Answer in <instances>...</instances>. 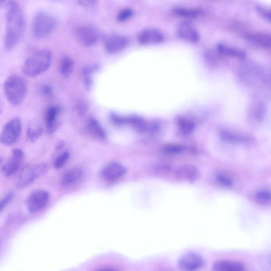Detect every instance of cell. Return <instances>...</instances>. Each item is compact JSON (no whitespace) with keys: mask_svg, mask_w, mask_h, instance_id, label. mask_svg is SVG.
Returning <instances> with one entry per match:
<instances>
[{"mask_svg":"<svg viewBox=\"0 0 271 271\" xmlns=\"http://www.w3.org/2000/svg\"><path fill=\"white\" fill-rule=\"evenodd\" d=\"M6 26L4 38L5 48L11 50L22 38L26 23L21 6L16 0L8 2L6 12Z\"/></svg>","mask_w":271,"mask_h":271,"instance_id":"cell-1","label":"cell"},{"mask_svg":"<svg viewBox=\"0 0 271 271\" xmlns=\"http://www.w3.org/2000/svg\"><path fill=\"white\" fill-rule=\"evenodd\" d=\"M52 53L48 50L38 51L32 54L24 62L22 71L26 76L35 78L50 67Z\"/></svg>","mask_w":271,"mask_h":271,"instance_id":"cell-2","label":"cell"},{"mask_svg":"<svg viewBox=\"0 0 271 271\" xmlns=\"http://www.w3.org/2000/svg\"><path fill=\"white\" fill-rule=\"evenodd\" d=\"M4 90L7 100L12 105L18 106L22 102L26 94V82L19 76L12 75L5 80Z\"/></svg>","mask_w":271,"mask_h":271,"instance_id":"cell-3","label":"cell"},{"mask_svg":"<svg viewBox=\"0 0 271 271\" xmlns=\"http://www.w3.org/2000/svg\"><path fill=\"white\" fill-rule=\"evenodd\" d=\"M56 20L50 14L44 12L37 13L33 19V34L38 39H43L50 35L56 26Z\"/></svg>","mask_w":271,"mask_h":271,"instance_id":"cell-4","label":"cell"},{"mask_svg":"<svg viewBox=\"0 0 271 271\" xmlns=\"http://www.w3.org/2000/svg\"><path fill=\"white\" fill-rule=\"evenodd\" d=\"M48 169L47 164L42 163L35 166H27L24 168L16 181L18 188L27 187L40 177L44 175Z\"/></svg>","mask_w":271,"mask_h":271,"instance_id":"cell-5","label":"cell"},{"mask_svg":"<svg viewBox=\"0 0 271 271\" xmlns=\"http://www.w3.org/2000/svg\"><path fill=\"white\" fill-rule=\"evenodd\" d=\"M21 124L19 118L7 122L3 128L0 142L5 146H10L18 140L21 134Z\"/></svg>","mask_w":271,"mask_h":271,"instance_id":"cell-6","label":"cell"},{"mask_svg":"<svg viewBox=\"0 0 271 271\" xmlns=\"http://www.w3.org/2000/svg\"><path fill=\"white\" fill-rule=\"evenodd\" d=\"M204 265L203 257L198 253L194 252L183 254L177 262L178 269L185 271L199 270L203 267Z\"/></svg>","mask_w":271,"mask_h":271,"instance_id":"cell-7","label":"cell"},{"mask_svg":"<svg viewBox=\"0 0 271 271\" xmlns=\"http://www.w3.org/2000/svg\"><path fill=\"white\" fill-rule=\"evenodd\" d=\"M49 197V193L44 190H37L31 192L26 200L29 212L35 213L43 210L46 206Z\"/></svg>","mask_w":271,"mask_h":271,"instance_id":"cell-8","label":"cell"},{"mask_svg":"<svg viewBox=\"0 0 271 271\" xmlns=\"http://www.w3.org/2000/svg\"><path fill=\"white\" fill-rule=\"evenodd\" d=\"M201 176L200 170L192 164H185L175 170L174 178L179 181L192 184L198 181Z\"/></svg>","mask_w":271,"mask_h":271,"instance_id":"cell-9","label":"cell"},{"mask_svg":"<svg viewBox=\"0 0 271 271\" xmlns=\"http://www.w3.org/2000/svg\"><path fill=\"white\" fill-rule=\"evenodd\" d=\"M127 169L118 163H110L102 168L100 172L101 178L106 182H114L127 174Z\"/></svg>","mask_w":271,"mask_h":271,"instance_id":"cell-10","label":"cell"},{"mask_svg":"<svg viewBox=\"0 0 271 271\" xmlns=\"http://www.w3.org/2000/svg\"><path fill=\"white\" fill-rule=\"evenodd\" d=\"M76 36L82 45L91 46L97 42L99 38V33L92 26H83L77 30Z\"/></svg>","mask_w":271,"mask_h":271,"instance_id":"cell-11","label":"cell"},{"mask_svg":"<svg viewBox=\"0 0 271 271\" xmlns=\"http://www.w3.org/2000/svg\"><path fill=\"white\" fill-rule=\"evenodd\" d=\"M24 152L20 149L12 151L10 158L2 168V174L5 177H11L20 168L24 160Z\"/></svg>","mask_w":271,"mask_h":271,"instance_id":"cell-12","label":"cell"},{"mask_svg":"<svg viewBox=\"0 0 271 271\" xmlns=\"http://www.w3.org/2000/svg\"><path fill=\"white\" fill-rule=\"evenodd\" d=\"M164 40L163 33L154 28L145 29L139 33L138 36L139 43L143 45L160 44Z\"/></svg>","mask_w":271,"mask_h":271,"instance_id":"cell-13","label":"cell"},{"mask_svg":"<svg viewBox=\"0 0 271 271\" xmlns=\"http://www.w3.org/2000/svg\"><path fill=\"white\" fill-rule=\"evenodd\" d=\"M129 39L124 36H112L105 41L106 51L111 54H116L124 51L129 45Z\"/></svg>","mask_w":271,"mask_h":271,"instance_id":"cell-14","label":"cell"},{"mask_svg":"<svg viewBox=\"0 0 271 271\" xmlns=\"http://www.w3.org/2000/svg\"><path fill=\"white\" fill-rule=\"evenodd\" d=\"M84 170L80 168H73L68 171L63 176L61 184L64 187H72L81 181L85 177Z\"/></svg>","mask_w":271,"mask_h":271,"instance_id":"cell-15","label":"cell"},{"mask_svg":"<svg viewBox=\"0 0 271 271\" xmlns=\"http://www.w3.org/2000/svg\"><path fill=\"white\" fill-rule=\"evenodd\" d=\"M177 35L180 38L189 43H197L200 39L198 32L190 24L186 23H181L178 27Z\"/></svg>","mask_w":271,"mask_h":271,"instance_id":"cell-16","label":"cell"},{"mask_svg":"<svg viewBox=\"0 0 271 271\" xmlns=\"http://www.w3.org/2000/svg\"><path fill=\"white\" fill-rule=\"evenodd\" d=\"M212 269L217 271H243L246 268L243 263L239 261L221 260L213 263Z\"/></svg>","mask_w":271,"mask_h":271,"instance_id":"cell-17","label":"cell"},{"mask_svg":"<svg viewBox=\"0 0 271 271\" xmlns=\"http://www.w3.org/2000/svg\"><path fill=\"white\" fill-rule=\"evenodd\" d=\"M60 112L59 106H53L49 108L45 116L46 125L49 134L54 133L57 128V117Z\"/></svg>","mask_w":271,"mask_h":271,"instance_id":"cell-18","label":"cell"},{"mask_svg":"<svg viewBox=\"0 0 271 271\" xmlns=\"http://www.w3.org/2000/svg\"><path fill=\"white\" fill-rule=\"evenodd\" d=\"M252 199L254 203L260 206L266 207L270 206L271 195L270 188L268 187L258 188L253 193Z\"/></svg>","mask_w":271,"mask_h":271,"instance_id":"cell-19","label":"cell"},{"mask_svg":"<svg viewBox=\"0 0 271 271\" xmlns=\"http://www.w3.org/2000/svg\"><path fill=\"white\" fill-rule=\"evenodd\" d=\"M212 180L216 185L227 188L233 187L235 182L231 175L222 171L217 172L213 175Z\"/></svg>","mask_w":271,"mask_h":271,"instance_id":"cell-20","label":"cell"},{"mask_svg":"<svg viewBox=\"0 0 271 271\" xmlns=\"http://www.w3.org/2000/svg\"><path fill=\"white\" fill-rule=\"evenodd\" d=\"M87 129L90 134L93 137L104 140L106 138V133L100 122L94 118L89 120L87 123Z\"/></svg>","mask_w":271,"mask_h":271,"instance_id":"cell-21","label":"cell"},{"mask_svg":"<svg viewBox=\"0 0 271 271\" xmlns=\"http://www.w3.org/2000/svg\"><path fill=\"white\" fill-rule=\"evenodd\" d=\"M250 42L262 47L268 48L271 46V37L263 33H252L246 36Z\"/></svg>","mask_w":271,"mask_h":271,"instance_id":"cell-22","label":"cell"},{"mask_svg":"<svg viewBox=\"0 0 271 271\" xmlns=\"http://www.w3.org/2000/svg\"><path fill=\"white\" fill-rule=\"evenodd\" d=\"M43 133V128L38 122L32 121L30 122L27 131L28 140L31 142H35Z\"/></svg>","mask_w":271,"mask_h":271,"instance_id":"cell-23","label":"cell"},{"mask_svg":"<svg viewBox=\"0 0 271 271\" xmlns=\"http://www.w3.org/2000/svg\"><path fill=\"white\" fill-rule=\"evenodd\" d=\"M174 13L180 17L187 19L196 18L202 14V12L199 10L183 7L175 8Z\"/></svg>","mask_w":271,"mask_h":271,"instance_id":"cell-24","label":"cell"},{"mask_svg":"<svg viewBox=\"0 0 271 271\" xmlns=\"http://www.w3.org/2000/svg\"><path fill=\"white\" fill-rule=\"evenodd\" d=\"M217 49L221 54L237 58L243 59L245 56L244 52L240 49L228 46L224 44H219L217 46Z\"/></svg>","mask_w":271,"mask_h":271,"instance_id":"cell-25","label":"cell"},{"mask_svg":"<svg viewBox=\"0 0 271 271\" xmlns=\"http://www.w3.org/2000/svg\"><path fill=\"white\" fill-rule=\"evenodd\" d=\"M221 136L224 141L230 143L239 144L245 143L246 141V137L239 134L234 133V131L229 130H224L221 133Z\"/></svg>","mask_w":271,"mask_h":271,"instance_id":"cell-26","label":"cell"},{"mask_svg":"<svg viewBox=\"0 0 271 271\" xmlns=\"http://www.w3.org/2000/svg\"><path fill=\"white\" fill-rule=\"evenodd\" d=\"M177 125L180 130L185 134L191 133L194 129L193 123L191 120L183 117L178 118Z\"/></svg>","mask_w":271,"mask_h":271,"instance_id":"cell-27","label":"cell"},{"mask_svg":"<svg viewBox=\"0 0 271 271\" xmlns=\"http://www.w3.org/2000/svg\"><path fill=\"white\" fill-rule=\"evenodd\" d=\"M73 68L74 63L71 59L69 57L63 59L60 64V71L64 77H69L71 75Z\"/></svg>","mask_w":271,"mask_h":271,"instance_id":"cell-28","label":"cell"},{"mask_svg":"<svg viewBox=\"0 0 271 271\" xmlns=\"http://www.w3.org/2000/svg\"><path fill=\"white\" fill-rule=\"evenodd\" d=\"M154 171L156 175L160 176L168 177L172 175L174 177L175 170L173 167L164 164V165H161L156 167Z\"/></svg>","mask_w":271,"mask_h":271,"instance_id":"cell-29","label":"cell"},{"mask_svg":"<svg viewBox=\"0 0 271 271\" xmlns=\"http://www.w3.org/2000/svg\"><path fill=\"white\" fill-rule=\"evenodd\" d=\"M185 151V147L181 145L170 144L164 146L163 151L169 155H178L181 154Z\"/></svg>","mask_w":271,"mask_h":271,"instance_id":"cell-30","label":"cell"},{"mask_svg":"<svg viewBox=\"0 0 271 271\" xmlns=\"http://www.w3.org/2000/svg\"><path fill=\"white\" fill-rule=\"evenodd\" d=\"M69 153L67 152H64L59 156L58 158L54 162V167L55 169L58 170L63 168L69 160Z\"/></svg>","mask_w":271,"mask_h":271,"instance_id":"cell-31","label":"cell"},{"mask_svg":"<svg viewBox=\"0 0 271 271\" xmlns=\"http://www.w3.org/2000/svg\"><path fill=\"white\" fill-rule=\"evenodd\" d=\"M133 15V10L129 9V8H126L119 12L117 16V20L119 22H125L132 17Z\"/></svg>","mask_w":271,"mask_h":271,"instance_id":"cell-32","label":"cell"},{"mask_svg":"<svg viewBox=\"0 0 271 271\" xmlns=\"http://www.w3.org/2000/svg\"><path fill=\"white\" fill-rule=\"evenodd\" d=\"M257 13L262 18H264L267 21H270L271 20V11L268 8L265 6L258 5L256 7Z\"/></svg>","mask_w":271,"mask_h":271,"instance_id":"cell-33","label":"cell"},{"mask_svg":"<svg viewBox=\"0 0 271 271\" xmlns=\"http://www.w3.org/2000/svg\"><path fill=\"white\" fill-rule=\"evenodd\" d=\"M14 194L12 192L8 193L0 201V213L6 207L13 199Z\"/></svg>","mask_w":271,"mask_h":271,"instance_id":"cell-34","label":"cell"},{"mask_svg":"<svg viewBox=\"0 0 271 271\" xmlns=\"http://www.w3.org/2000/svg\"><path fill=\"white\" fill-rule=\"evenodd\" d=\"M78 4L82 7L91 9L97 4L98 0H77Z\"/></svg>","mask_w":271,"mask_h":271,"instance_id":"cell-35","label":"cell"},{"mask_svg":"<svg viewBox=\"0 0 271 271\" xmlns=\"http://www.w3.org/2000/svg\"><path fill=\"white\" fill-rule=\"evenodd\" d=\"M40 92L44 96L48 97L53 93L52 88L49 85H44L40 89Z\"/></svg>","mask_w":271,"mask_h":271,"instance_id":"cell-36","label":"cell"},{"mask_svg":"<svg viewBox=\"0 0 271 271\" xmlns=\"http://www.w3.org/2000/svg\"><path fill=\"white\" fill-rule=\"evenodd\" d=\"M64 145H65V142L64 141H59L57 143L56 145V146H55L56 149L57 150H61L64 146Z\"/></svg>","mask_w":271,"mask_h":271,"instance_id":"cell-37","label":"cell"},{"mask_svg":"<svg viewBox=\"0 0 271 271\" xmlns=\"http://www.w3.org/2000/svg\"><path fill=\"white\" fill-rule=\"evenodd\" d=\"M5 0H0V6L2 5L3 3L4 2Z\"/></svg>","mask_w":271,"mask_h":271,"instance_id":"cell-38","label":"cell"},{"mask_svg":"<svg viewBox=\"0 0 271 271\" xmlns=\"http://www.w3.org/2000/svg\"><path fill=\"white\" fill-rule=\"evenodd\" d=\"M2 160H3L2 158L0 157V164H1V163H2Z\"/></svg>","mask_w":271,"mask_h":271,"instance_id":"cell-39","label":"cell"},{"mask_svg":"<svg viewBox=\"0 0 271 271\" xmlns=\"http://www.w3.org/2000/svg\"><path fill=\"white\" fill-rule=\"evenodd\" d=\"M2 112L1 108V105H0V113Z\"/></svg>","mask_w":271,"mask_h":271,"instance_id":"cell-40","label":"cell"}]
</instances>
